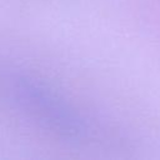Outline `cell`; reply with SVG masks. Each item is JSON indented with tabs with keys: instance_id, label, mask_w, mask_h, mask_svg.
I'll use <instances>...</instances> for the list:
<instances>
[{
	"instance_id": "1",
	"label": "cell",
	"mask_w": 160,
	"mask_h": 160,
	"mask_svg": "<svg viewBox=\"0 0 160 160\" xmlns=\"http://www.w3.org/2000/svg\"><path fill=\"white\" fill-rule=\"evenodd\" d=\"M0 95L11 109L38 128L66 141H82L90 125L74 101L39 76L19 70L0 71Z\"/></svg>"
}]
</instances>
